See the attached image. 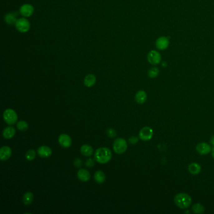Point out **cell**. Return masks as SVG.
I'll list each match as a JSON object with an SVG mask.
<instances>
[{"mask_svg": "<svg viewBox=\"0 0 214 214\" xmlns=\"http://www.w3.org/2000/svg\"><path fill=\"white\" fill-rule=\"evenodd\" d=\"M153 136V130L152 128L148 126H145L142 127L139 133V138L145 141H147L150 140Z\"/></svg>", "mask_w": 214, "mask_h": 214, "instance_id": "8992f818", "label": "cell"}, {"mask_svg": "<svg viewBox=\"0 0 214 214\" xmlns=\"http://www.w3.org/2000/svg\"><path fill=\"white\" fill-rule=\"evenodd\" d=\"M212 157L214 158V147L212 150Z\"/></svg>", "mask_w": 214, "mask_h": 214, "instance_id": "1f68e13d", "label": "cell"}, {"mask_svg": "<svg viewBox=\"0 0 214 214\" xmlns=\"http://www.w3.org/2000/svg\"><path fill=\"white\" fill-rule=\"evenodd\" d=\"M188 171L192 175H198L201 172V167L197 163H192L188 166Z\"/></svg>", "mask_w": 214, "mask_h": 214, "instance_id": "d6986e66", "label": "cell"}, {"mask_svg": "<svg viewBox=\"0 0 214 214\" xmlns=\"http://www.w3.org/2000/svg\"><path fill=\"white\" fill-rule=\"evenodd\" d=\"M196 150L200 155H205L212 151V148L207 142H200L197 145Z\"/></svg>", "mask_w": 214, "mask_h": 214, "instance_id": "30bf717a", "label": "cell"}, {"mask_svg": "<svg viewBox=\"0 0 214 214\" xmlns=\"http://www.w3.org/2000/svg\"><path fill=\"white\" fill-rule=\"evenodd\" d=\"M96 82V77L94 74H89L86 76L84 80V85L87 87H92Z\"/></svg>", "mask_w": 214, "mask_h": 214, "instance_id": "e0dca14e", "label": "cell"}, {"mask_svg": "<svg viewBox=\"0 0 214 214\" xmlns=\"http://www.w3.org/2000/svg\"><path fill=\"white\" fill-rule=\"evenodd\" d=\"M3 119L8 124L13 125L18 121V116L13 109H7L3 112Z\"/></svg>", "mask_w": 214, "mask_h": 214, "instance_id": "277c9868", "label": "cell"}, {"mask_svg": "<svg viewBox=\"0 0 214 214\" xmlns=\"http://www.w3.org/2000/svg\"><path fill=\"white\" fill-rule=\"evenodd\" d=\"M210 141V143L212 144V145H213L214 147V135L211 137Z\"/></svg>", "mask_w": 214, "mask_h": 214, "instance_id": "4dcf8cb0", "label": "cell"}, {"mask_svg": "<svg viewBox=\"0 0 214 214\" xmlns=\"http://www.w3.org/2000/svg\"><path fill=\"white\" fill-rule=\"evenodd\" d=\"M77 178L82 182H88L91 178V174L86 169H80L77 172Z\"/></svg>", "mask_w": 214, "mask_h": 214, "instance_id": "5bb4252c", "label": "cell"}, {"mask_svg": "<svg viewBox=\"0 0 214 214\" xmlns=\"http://www.w3.org/2000/svg\"><path fill=\"white\" fill-rule=\"evenodd\" d=\"M147 99V94L144 91H139L135 96V101L137 104H144Z\"/></svg>", "mask_w": 214, "mask_h": 214, "instance_id": "9a60e30c", "label": "cell"}, {"mask_svg": "<svg viewBox=\"0 0 214 214\" xmlns=\"http://www.w3.org/2000/svg\"><path fill=\"white\" fill-rule=\"evenodd\" d=\"M34 198V195L32 192H26L23 197V202L25 205H30L32 204Z\"/></svg>", "mask_w": 214, "mask_h": 214, "instance_id": "44dd1931", "label": "cell"}, {"mask_svg": "<svg viewBox=\"0 0 214 214\" xmlns=\"http://www.w3.org/2000/svg\"><path fill=\"white\" fill-rule=\"evenodd\" d=\"M15 133H16L15 129L13 127L8 126L4 129L3 131V136L4 138L7 139H10L14 137V136L15 135Z\"/></svg>", "mask_w": 214, "mask_h": 214, "instance_id": "2e32d148", "label": "cell"}, {"mask_svg": "<svg viewBox=\"0 0 214 214\" xmlns=\"http://www.w3.org/2000/svg\"><path fill=\"white\" fill-rule=\"evenodd\" d=\"M37 153L39 157L47 158L52 155V151L50 148L47 146H42L37 150Z\"/></svg>", "mask_w": 214, "mask_h": 214, "instance_id": "4fadbf2b", "label": "cell"}, {"mask_svg": "<svg viewBox=\"0 0 214 214\" xmlns=\"http://www.w3.org/2000/svg\"><path fill=\"white\" fill-rule=\"evenodd\" d=\"M161 59V55L156 50H151L148 54V60L152 65H155L158 64Z\"/></svg>", "mask_w": 214, "mask_h": 214, "instance_id": "52a82bcc", "label": "cell"}, {"mask_svg": "<svg viewBox=\"0 0 214 214\" xmlns=\"http://www.w3.org/2000/svg\"><path fill=\"white\" fill-rule=\"evenodd\" d=\"M175 205L182 209L187 208L192 203L191 197L185 193H178L174 198Z\"/></svg>", "mask_w": 214, "mask_h": 214, "instance_id": "7a4b0ae2", "label": "cell"}, {"mask_svg": "<svg viewBox=\"0 0 214 214\" xmlns=\"http://www.w3.org/2000/svg\"><path fill=\"white\" fill-rule=\"evenodd\" d=\"M159 74V69L157 67H152L148 70V75L150 78H155Z\"/></svg>", "mask_w": 214, "mask_h": 214, "instance_id": "603a6c76", "label": "cell"}, {"mask_svg": "<svg viewBox=\"0 0 214 214\" xmlns=\"http://www.w3.org/2000/svg\"><path fill=\"white\" fill-rule=\"evenodd\" d=\"M169 45V40L167 37H162L158 38L156 41V47L160 50H165Z\"/></svg>", "mask_w": 214, "mask_h": 214, "instance_id": "7c38bea8", "label": "cell"}, {"mask_svg": "<svg viewBox=\"0 0 214 214\" xmlns=\"http://www.w3.org/2000/svg\"><path fill=\"white\" fill-rule=\"evenodd\" d=\"M17 13H9L5 15V21L8 25H15L17 21Z\"/></svg>", "mask_w": 214, "mask_h": 214, "instance_id": "ac0fdd59", "label": "cell"}, {"mask_svg": "<svg viewBox=\"0 0 214 214\" xmlns=\"http://www.w3.org/2000/svg\"><path fill=\"white\" fill-rule=\"evenodd\" d=\"M192 211L195 213H202L205 211V208L202 204L196 203L192 207Z\"/></svg>", "mask_w": 214, "mask_h": 214, "instance_id": "cb8c5ba5", "label": "cell"}, {"mask_svg": "<svg viewBox=\"0 0 214 214\" xmlns=\"http://www.w3.org/2000/svg\"><path fill=\"white\" fill-rule=\"evenodd\" d=\"M93 148L89 145H84L81 148V153L84 157H91L93 154Z\"/></svg>", "mask_w": 214, "mask_h": 214, "instance_id": "ffe728a7", "label": "cell"}, {"mask_svg": "<svg viewBox=\"0 0 214 214\" xmlns=\"http://www.w3.org/2000/svg\"><path fill=\"white\" fill-rule=\"evenodd\" d=\"M15 27L18 32L21 33H26L30 29V23L25 17L21 18L17 20L15 23Z\"/></svg>", "mask_w": 214, "mask_h": 214, "instance_id": "5b68a950", "label": "cell"}, {"mask_svg": "<svg viewBox=\"0 0 214 214\" xmlns=\"http://www.w3.org/2000/svg\"><path fill=\"white\" fill-rule=\"evenodd\" d=\"M58 142L63 148H68L72 145V139L67 134H62L58 137Z\"/></svg>", "mask_w": 214, "mask_h": 214, "instance_id": "ba28073f", "label": "cell"}, {"mask_svg": "<svg viewBox=\"0 0 214 214\" xmlns=\"http://www.w3.org/2000/svg\"><path fill=\"white\" fill-rule=\"evenodd\" d=\"M107 134L109 137H114L116 136V131L112 128H109L107 129Z\"/></svg>", "mask_w": 214, "mask_h": 214, "instance_id": "4316f807", "label": "cell"}, {"mask_svg": "<svg viewBox=\"0 0 214 214\" xmlns=\"http://www.w3.org/2000/svg\"><path fill=\"white\" fill-rule=\"evenodd\" d=\"M34 12V7L30 4H24L20 8V14L25 17L28 18L31 17Z\"/></svg>", "mask_w": 214, "mask_h": 214, "instance_id": "9c48e42d", "label": "cell"}, {"mask_svg": "<svg viewBox=\"0 0 214 214\" xmlns=\"http://www.w3.org/2000/svg\"><path fill=\"white\" fill-rule=\"evenodd\" d=\"M138 137L136 136H131V137L129 138V142L131 145H136L137 142H138Z\"/></svg>", "mask_w": 214, "mask_h": 214, "instance_id": "83f0119b", "label": "cell"}, {"mask_svg": "<svg viewBox=\"0 0 214 214\" xmlns=\"http://www.w3.org/2000/svg\"><path fill=\"white\" fill-rule=\"evenodd\" d=\"M17 127L18 130L25 131L28 128V124L25 121H20L17 124Z\"/></svg>", "mask_w": 214, "mask_h": 214, "instance_id": "d4e9b609", "label": "cell"}, {"mask_svg": "<svg viewBox=\"0 0 214 214\" xmlns=\"http://www.w3.org/2000/svg\"><path fill=\"white\" fill-rule=\"evenodd\" d=\"M12 151L10 147L8 146L3 147L0 150V160L2 161L8 160L12 156Z\"/></svg>", "mask_w": 214, "mask_h": 214, "instance_id": "8fae6325", "label": "cell"}, {"mask_svg": "<svg viewBox=\"0 0 214 214\" xmlns=\"http://www.w3.org/2000/svg\"><path fill=\"white\" fill-rule=\"evenodd\" d=\"M94 158L96 162L101 164L107 163L111 160V151L108 148H99L96 151L94 154Z\"/></svg>", "mask_w": 214, "mask_h": 214, "instance_id": "6da1fadb", "label": "cell"}, {"mask_svg": "<svg viewBox=\"0 0 214 214\" xmlns=\"http://www.w3.org/2000/svg\"><path fill=\"white\" fill-rule=\"evenodd\" d=\"M127 148V144L126 141L124 138L116 139L113 144V149L117 154H122L124 153Z\"/></svg>", "mask_w": 214, "mask_h": 214, "instance_id": "3957f363", "label": "cell"}, {"mask_svg": "<svg viewBox=\"0 0 214 214\" xmlns=\"http://www.w3.org/2000/svg\"><path fill=\"white\" fill-rule=\"evenodd\" d=\"M86 165L89 167V168H91L94 165V161L93 159L92 158H89L88 160H87L86 162Z\"/></svg>", "mask_w": 214, "mask_h": 214, "instance_id": "f1b7e54d", "label": "cell"}, {"mask_svg": "<svg viewBox=\"0 0 214 214\" xmlns=\"http://www.w3.org/2000/svg\"><path fill=\"white\" fill-rule=\"evenodd\" d=\"M82 161L79 158H76L75 160V161H74V166L77 167V168L81 167L82 166Z\"/></svg>", "mask_w": 214, "mask_h": 214, "instance_id": "f546056e", "label": "cell"}, {"mask_svg": "<svg viewBox=\"0 0 214 214\" xmlns=\"http://www.w3.org/2000/svg\"><path fill=\"white\" fill-rule=\"evenodd\" d=\"M36 157V153L34 150H28L26 155H25V158L28 161H33Z\"/></svg>", "mask_w": 214, "mask_h": 214, "instance_id": "484cf974", "label": "cell"}, {"mask_svg": "<svg viewBox=\"0 0 214 214\" xmlns=\"http://www.w3.org/2000/svg\"><path fill=\"white\" fill-rule=\"evenodd\" d=\"M94 180L99 184L103 183L106 180V176L104 173L100 170L97 171L94 173Z\"/></svg>", "mask_w": 214, "mask_h": 214, "instance_id": "7402d4cb", "label": "cell"}]
</instances>
